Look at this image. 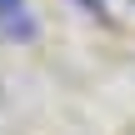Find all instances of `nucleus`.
<instances>
[{
    "instance_id": "3",
    "label": "nucleus",
    "mask_w": 135,
    "mask_h": 135,
    "mask_svg": "<svg viewBox=\"0 0 135 135\" xmlns=\"http://www.w3.org/2000/svg\"><path fill=\"white\" fill-rule=\"evenodd\" d=\"M75 5H85V10H100V0H75Z\"/></svg>"
},
{
    "instance_id": "1",
    "label": "nucleus",
    "mask_w": 135,
    "mask_h": 135,
    "mask_svg": "<svg viewBox=\"0 0 135 135\" xmlns=\"http://www.w3.org/2000/svg\"><path fill=\"white\" fill-rule=\"evenodd\" d=\"M0 30H5V35H20V40H30V35H35V25H30L20 10H15V15H0Z\"/></svg>"
},
{
    "instance_id": "2",
    "label": "nucleus",
    "mask_w": 135,
    "mask_h": 135,
    "mask_svg": "<svg viewBox=\"0 0 135 135\" xmlns=\"http://www.w3.org/2000/svg\"><path fill=\"white\" fill-rule=\"evenodd\" d=\"M20 10V0H0V15H15Z\"/></svg>"
}]
</instances>
